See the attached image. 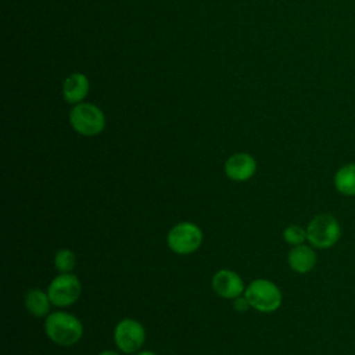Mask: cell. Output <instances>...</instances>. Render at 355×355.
<instances>
[{"label":"cell","instance_id":"2","mask_svg":"<svg viewBox=\"0 0 355 355\" xmlns=\"http://www.w3.org/2000/svg\"><path fill=\"white\" fill-rule=\"evenodd\" d=\"M69 123L72 129L82 136H97L105 128V115L100 107L92 103L75 104L69 111Z\"/></svg>","mask_w":355,"mask_h":355},{"label":"cell","instance_id":"8","mask_svg":"<svg viewBox=\"0 0 355 355\" xmlns=\"http://www.w3.org/2000/svg\"><path fill=\"white\" fill-rule=\"evenodd\" d=\"M211 286L214 291L226 300H234L245 291L243 279L230 269H220L218 270L211 280Z\"/></svg>","mask_w":355,"mask_h":355},{"label":"cell","instance_id":"9","mask_svg":"<svg viewBox=\"0 0 355 355\" xmlns=\"http://www.w3.org/2000/svg\"><path fill=\"white\" fill-rule=\"evenodd\" d=\"M257 161L248 153H236L225 162V173L233 182H245L255 175Z\"/></svg>","mask_w":355,"mask_h":355},{"label":"cell","instance_id":"16","mask_svg":"<svg viewBox=\"0 0 355 355\" xmlns=\"http://www.w3.org/2000/svg\"><path fill=\"white\" fill-rule=\"evenodd\" d=\"M233 308H234L236 311H239V312H244V311H247V309L251 308V306H250V302H248V300L245 298V295H240V297L234 298Z\"/></svg>","mask_w":355,"mask_h":355},{"label":"cell","instance_id":"15","mask_svg":"<svg viewBox=\"0 0 355 355\" xmlns=\"http://www.w3.org/2000/svg\"><path fill=\"white\" fill-rule=\"evenodd\" d=\"M283 239L287 244L293 247L304 244L306 240V229H304L300 225H288L283 230Z\"/></svg>","mask_w":355,"mask_h":355},{"label":"cell","instance_id":"5","mask_svg":"<svg viewBox=\"0 0 355 355\" xmlns=\"http://www.w3.org/2000/svg\"><path fill=\"white\" fill-rule=\"evenodd\" d=\"M202 243V232L193 222H179L171 227L166 236V244L171 251L179 255L196 252Z\"/></svg>","mask_w":355,"mask_h":355},{"label":"cell","instance_id":"11","mask_svg":"<svg viewBox=\"0 0 355 355\" xmlns=\"http://www.w3.org/2000/svg\"><path fill=\"white\" fill-rule=\"evenodd\" d=\"M316 252L312 245L300 244L290 250L287 255V263L291 268V270L305 275L311 272L316 265Z\"/></svg>","mask_w":355,"mask_h":355},{"label":"cell","instance_id":"12","mask_svg":"<svg viewBox=\"0 0 355 355\" xmlns=\"http://www.w3.org/2000/svg\"><path fill=\"white\" fill-rule=\"evenodd\" d=\"M51 305L49 294L40 288H31L25 294V308L35 318L47 316Z\"/></svg>","mask_w":355,"mask_h":355},{"label":"cell","instance_id":"18","mask_svg":"<svg viewBox=\"0 0 355 355\" xmlns=\"http://www.w3.org/2000/svg\"><path fill=\"white\" fill-rule=\"evenodd\" d=\"M98 355H119V354H118V352H115V351H110V349H108V351H103V352H100Z\"/></svg>","mask_w":355,"mask_h":355},{"label":"cell","instance_id":"4","mask_svg":"<svg viewBox=\"0 0 355 355\" xmlns=\"http://www.w3.org/2000/svg\"><path fill=\"white\" fill-rule=\"evenodd\" d=\"M245 298L250 302V306L259 312H275L279 309L283 301L280 288L270 280L255 279L252 280L244 291Z\"/></svg>","mask_w":355,"mask_h":355},{"label":"cell","instance_id":"3","mask_svg":"<svg viewBox=\"0 0 355 355\" xmlns=\"http://www.w3.org/2000/svg\"><path fill=\"white\" fill-rule=\"evenodd\" d=\"M340 237V223L331 214H319L313 216L306 226V241L313 248H330L337 244Z\"/></svg>","mask_w":355,"mask_h":355},{"label":"cell","instance_id":"7","mask_svg":"<svg viewBox=\"0 0 355 355\" xmlns=\"http://www.w3.org/2000/svg\"><path fill=\"white\" fill-rule=\"evenodd\" d=\"M114 341L116 348L123 354H136L146 341V330L143 324L135 319H122L114 329Z\"/></svg>","mask_w":355,"mask_h":355},{"label":"cell","instance_id":"13","mask_svg":"<svg viewBox=\"0 0 355 355\" xmlns=\"http://www.w3.org/2000/svg\"><path fill=\"white\" fill-rule=\"evenodd\" d=\"M336 190L347 197L355 196V164H345L337 169L333 178Z\"/></svg>","mask_w":355,"mask_h":355},{"label":"cell","instance_id":"17","mask_svg":"<svg viewBox=\"0 0 355 355\" xmlns=\"http://www.w3.org/2000/svg\"><path fill=\"white\" fill-rule=\"evenodd\" d=\"M133 355H157V354L153 352V351H139V352H136Z\"/></svg>","mask_w":355,"mask_h":355},{"label":"cell","instance_id":"1","mask_svg":"<svg viewBox=\"0 0 355 355\" xmlns=\"http://www.w3.org/2000/svg\"><path fill=\"white\" fill-rule=\"evenodd\" d=\"M44 331L54 344L71 347L82 338L83 324L75 315L64 311H55L46 316Z\"/></svg>","mask_w":355,"mask_h":355},{"label":"cell","instance_id":"6","mask_svg":"<svg viewBox=\"0 0 355 355\" xmlns=\"http://www.w3.org/2000/svg\"><path fill=\"white\" fill-rule=\"evenodd\" d=\"M80 293V282L73 273H60L50 282L47 288L51 304L58 308L73 305L79 300Z\"/></svg>","mask_w":355,"mask_h":355},{"label":"cell","instance_id":"10","mask_svg":"<svg viewBox=\"0 0 355 355\" xmlns=\"http://www.w3.org/2000/svg\"><path fill=\"white\" fill-rule=\"evenodd\" d=\"M61 92L65 103L72 105L83 103L90 92L89 78L82 72H73L64 79Z\"/></svg>","mask_w":355,"mask_h":355},{"label":"cell","instance_id":"14","mask_svg":"<svg viewBox=\"0 0 355 355\" xmlns=\"http://www.w3.org/2000/svg\"><path fill=\"white\" fill-rule=\"evenodd\" d=\"M54 266L60 273H71L76 266V255L69 248H61L54 255Z\"/></svg>","mask_w":355,"mask_h":355}]
</instances>
